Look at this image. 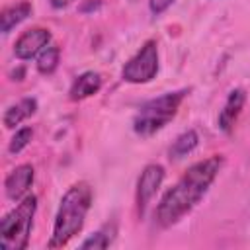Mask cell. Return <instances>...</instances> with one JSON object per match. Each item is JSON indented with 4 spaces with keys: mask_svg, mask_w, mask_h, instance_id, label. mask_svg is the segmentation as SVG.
Returning a JSON list of instances; mask_svg holds the SVG:
<instances>
[{
    "mask_svg": "<svg viewBox=\"0 0 250 250\" xmlns=\"http://www.w3.org/2000/svg\"><path fill=\"white\" fill-rule=\"evenodd\" d=\"M197 143H199V137L193 129H188V131L180 133L176 137V141L172 143V146H170V158H182V156L189 154L197 146Z\"/></svg>",
    "mask_w": 250,
    "mask_h": 250,
    "instance_id": "9a60e30c",
    "label": "cell"
},
{
    "mask_svg": "<svg viewBox=\"0 0 250 250\" xmlns=\"http://www.w3.org/2000/svg\"><path fill=\"white\" fill-rule=\"evenodd\" d=\"M115 234H117L115 223H107V225H104L100 230L92 232V234L80 244V248H84V250H86V248H94V250L109 248L111 242H113V238H115Z\"/></svg>",
    "mask_w": 250,
    "mask_h": 250,
    "instance_id": "4fadbf2b",
    "label": "cell"
},
{
    "mask_svg": "<svg viewBox=\"0 0 250 250\" xmlns=\"http://www.w3.org/2000/svg\"><path fill=\"white\" fill-rule=\"evenodd\" d=\"M51 43V31L45 27H29L25 29L14 43V55L20 61H29L37 57Z\"/></svg>",
    "mask_w": 250,
    "mask_h": 250,
    "instance_id": "52a82bcc",
    "label": "cell"
},
{
    "mask_svg": "<svg viewBox=\"0 0 250 250\" xmlns=\"http://www.w3.org/2000/svg\"><path fill=\"white\" fill-rule=\"evenodd\" d=\"M186 96H188V90L182 88V90L166 92L158 98L145 102L133 117V131L143 139L152 137L176 117Z\"/></svg>",
    "mask_w": 250,
    "mask_h": 250,
    "instance_id": "3957f363",
    "label": "cell"
},
{
    "mask_svg": "<svg viewBox=\"0 0 250 250\" xmlns=\"http://www.w3.org/2000/svg\"><path fill=\"white\" fill-rule=\"evenodd\" d=\"M33 166L31 164H20L16 166L4 180V191L6 197L12 201H21L25 195H29V188L33 186Z\"/></svg>",
    "mask_w": 250,
    "mask_h": 250,
    "instance_id": "ba28073f",
    "label": "cell"
},
{
    "mask_svg": "<svg viewBox=\"0 0 250 250\" xmlns=\"http://www.w3.org/2000/svg\"><path fill=\"white\" fill-rule=\"evenodd\" d=\"M223 164H225L223 154H211L203 160L193 162L178 178V182L170 189H166V193L160 197L154 211L156 225L160 229H168L180 223L188 213H191L213 186Z\"/></svg>",
    "mask_w": 250,
    "mask_h": 250,
    "instance_id": "6da1fadb",
    "label": "cell"
},
{
    "mask_svg": "<svg viewBox=\"0 0 250 250\" xmlns=\"http://www.w3.org/2000/svg\"><path fill=\"white\" fill-rule=\"evenodd\" d=\"M37 211V197L25 195L18 205L4 215L0 221V248L4 250H25L29 244L33 219Z\"/></svg>",
    "mask_w": 250,
    "mask_h": 250,
    "instance_id": "277c9868",
    "label": "cell"
},
{
    "mask_svg": "<svg viewBox=\"0 0 250 250\" xmlns=\"http://www.w3.org/2000/svg\"><path fill=\"white\" fill-rule=\"evenodd\" d=\"M102 88V76L94 70H86L82 74H78L68 90V98L72 102H82L94 94H98Z\"/></svg>",
    "mask_w": 250,
    "mask_h": 250,
    "instance_id": "30bf717a",
    "label": "cell"
},
{
    "mask_svg": "<svg viewBox=\"0 0 250 250\" xmlns=\"http://www.w3.org/2000/svg\"><path fill=\"white\" fill-rule=\"evenodd\" d=\"M59 61H61V47L55 45V43H49L39 55H37V72L43 74V76H49L57 70L59 66Z\"/></svg>",
    "mask_w": 250,
    "mask_h": 250,
    "instance_id": "5bb4252c",
    "label": "cell"
},
{
    "mask_svg": "<svg viewBox=\"0 0 250 250\" xmlns=\"http://www.w3.org/2000/svg\"><path fill=\"white\" fill-rule=\"evenodd\" d=\"M31 139H33V129H31V127H20V129L14 133V137L10 139L8 152H10V154H20V152L29 145Z\"/></svg>",
    "mask_w": 250,
    "mask_h": 250,
    "instance_id": "2e32d148",
    "label": "cell"
},
{
    "mask_svg": "<svg viewBox=\"0 0 250 250\" xmlns=\"http://www.w3.org/2000/svg\"><path fill=\"white\" fill-rule=\"evenodd\" d=\"M92 201L94 191L88 182H76L64 191L53 221V232L47 242V248H62L82 230Z\"/></svg>",
    "mask_w": 250,
    "mask_h": 250,
    "instance_id": "7a4b0ae2",
    "label": "cell"
},
{
    "mask_svg": "<svg viewBox=\"0 0 250 250\" xmlns=\"http://www.w3.org/2000/svg\"><path fill=\"white\" fill-rule=\"evenodd\" d=\"M174 0H148V6H150V12L160 16L162 12H166L170 6H172Z\"/></svg>",
    "mask_w": 250,
    "mask_h": 250,
    "instance_id": "e0dca14e",
    "label": "cell"
},
{
    "mask_svg": "<svg viewBox=\"0 0 250 250\" xmlns=\"http://www.w3.org/2000/svg\"><path fill=\"white\" fill-rule=\"evenodd\" d=\"M158 74V43L148 39L123 64L121 76L129 84H146Z\"/></svg>",
    "mask_w": 250,
    "mask_h": 250,
    "instance_id": "5b68a950",
    "label": "cell"
},
{
    "mask_svg": "<svg viewBox=\"0 0 250 250\" xmlns=\"http://www.w3.org/2000/svg\"><path fill=\"white\" fill-rule=\"evenodd\" d=\"M37 111V100L35 98H23L18 104H12L4 115H2V123L6 129H14L20 123H23L27 117H31Z\"/></svg>",
    "mask_w": 250,
    "mask_h": 250,
    "instance_id": "7c38bea8",
    "label": "cell"
},
{
    "mask_svg": "<svg viewBox=\"0 0 250 250\" xmlns=\"http://www.w3.org/2000/svg\"><path fill=\"white\" fill-rule=\"evenodd\" d=\"M164 176H166V170L162 164H146L137 180V193H135V199H137V209L139 213H143L146 209V205L150 203V199L156 195V191L160 189L162 182H164Z\"/></svg>",
    "mask_w": 250,
    "mask_h": 250,
    "instance_id": "8992f818",
    "label": "cell"
},
{
    "mask_svg": "<svg viewBox=\"0 0 250 250\" xmlns=\"http://www.w3.org/2000/svg\"><path fill=\"white\" fill-rule=\"evenodd\" d=\"M49 2H51V6H53L55 10H62V8L70 6L74 0H49Z\"/></svg>",
    "mask_w": 250,
    "mask_h": 250,
    "instance_id": "ac0fdd59",
    "label": "cell"
},
{
    "mask_svg": "<svg viewBox=\"0 0 250 250\" xmlns=\"http://www.w3.org/2000/svg\"><path fill=\"white\" fill-rule=\"evenodd\" d=\"M31 2L27 0H20L14 4H8L2 8L0 12V25H2V33H10L18 23H21L23 20H27L31 16Z\"/></svg>",
    "mask_w": 250,
    "mask_h": 250,
    "instance_id": "8fae6325",
    "label": "cell"
},
{
    "mask_svg": "<svg viewBox=\"0 0 250 250\" xmlns=\"http://www.w3.org/2000/svg\"><path fill=\"white\" fill-rule=\"evenodd\" d=\"M246 104V92L242 88H234L227 100H225V105L223 109L219 111V117H217V127L225 133V135H230L232 129H234V123L238 119V115L242 113V107Z\"/></svg>",
    "mask_w": 250,
    "mask_h": 250,
    "instance_id": "9c48e42d",
    "label": "cell"
}]
</instances>
